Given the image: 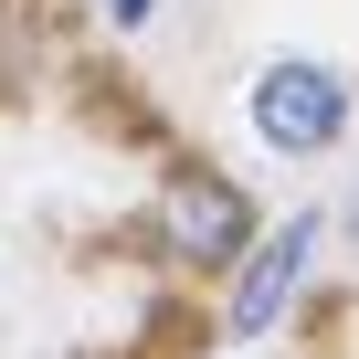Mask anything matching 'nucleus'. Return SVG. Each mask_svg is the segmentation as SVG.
<instances>
[{
  "label": "nucleus",
  "mask_w": 359,
  "mask_h": 359,
  "mask_svg": "<svg viewBox=\"0 0 359 359\" xmlns=\"http://www.w3.org/2000/svg\"><path fill=\"white\" fill-rule=\"evenodd\" d=\"M254 127H264L285 158H317V148H338V127H348V85H338L327 64H264V74H254Z\"/></svg>",
  "instance_id": "nucleus-1"
},
{
  "label": "nucleus",
  "mask_w": 359,
  "mask_h": 359,
  "mask_svg": "<svg viewBox=\"0 0 359 359\" xmlns=\"http://www.w3.org/2000/svg\"><path fill=\"white\" fill-rule=\"evenodd\" d=\"M169 243L191 254V264H222V254H243V243H254V212H243V191H233V180H212V169L169 180Z\"/></svg>",
  "instance_id": "nucleus-2"
},
{
  "label": "nucleus",
  "mask_w": 359,
  "mask_h": 359,
  "mask_svg": "<svg viewBox=\"0 0 359 359\" xmlns=\"http://www.w3.org/2000/svg\"><path fill=\"white\" fill-rule=\"evenodd\" d=\"M306 243H317V222H285L275 243H254V264L233 275V306H222L233 338H264V327L285 317V296H296V275H306Z\"/></svg>",
  "instance_id": "nucleus-3"
},
{
  "label": "nucleus",
  "mask_w": 359,
  "mask_h": 359,
  "mask_svg": "<svg viewBox=\"0 0 359 359\" xmlns=\"http://www.w3.org/2000/svg\"><path fill=\"white\" fill-rule=\"evenodd\" d=\"M106 11H116V22H148V11H158V0H106Z\"/></svg>",
  "instance_id": "nucleus-4"
},
{
  "label": "nucleus",
  "mask_w": 359,
  "mask_h": 359,
  "mask_svg": "<svg viewBox=\"0 0 359 359\" xmlns=\"http://www.w3.org/2000/svg\"><path fill=\"white\" fill-rule=\"evenodd\" d=\"M348 233H359V191H348Z\"/></svg>",
  "instance_id": "nucleus-5"
}]
</instances>
